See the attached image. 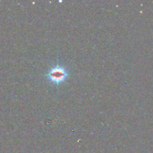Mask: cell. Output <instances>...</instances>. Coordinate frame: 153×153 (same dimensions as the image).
I'll return each mask as SVG.
<instances>
[{"label": "cell", "mask_w": 153, "mask_h": 153, "mask_svg": "<svg viewBox=\"0 0 153 153\" xmlns=\"http://www.w3.org/2000/svg\"><path fill=\"white\" fill-rule=\"evenodd\" d=\"M49 79L52 80V82H56V83H59V82H63L64 79L67 76V73H66L65 70L62 67H57L52 69L50 72H49Z\"/></svg>", "instance_id": "1"}]
</instances>
